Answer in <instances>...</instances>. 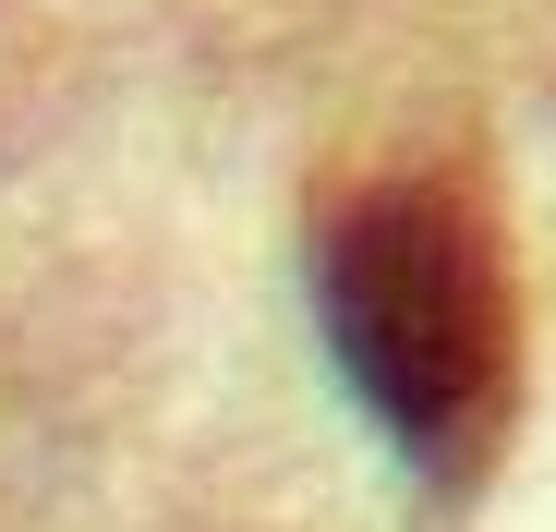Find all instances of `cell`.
Returning a JSON list of instances; mask_svg holds the SVG:
<instances>
[{"label": "cell", "mask_w": 556, "mask_h": 532, "mask_svg": "<svg viewBox=\"0 0 556 532\" xmlns=\"http://www.w3.org/2000/svg\"><path fill=\"white\" fill-rule=\"evenodd\" d=\"M315 315L339 376L363 388L424 472H472L508 423V364H520V315H508V242L484 194L459 169H363L315 218Z\"/></svg>", "instance_id": "6da1fadb"}]
</instances>
